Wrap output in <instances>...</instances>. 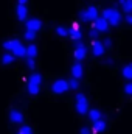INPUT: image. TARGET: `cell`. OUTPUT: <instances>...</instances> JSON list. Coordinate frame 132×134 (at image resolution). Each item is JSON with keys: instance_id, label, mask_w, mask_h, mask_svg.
<instances>
[{"instance_id": "6da1fadb", "label": "cell", "mask_w": 132, "mask_h": 134, "mask_svg": "<svg viewBox=\"0 0 132 134\" xmlns=\"http://www.w3.org/2000/svg\"><path fill=\"white\" fill-rule=\"evenodd\" d=\"M3 48L9 52L14 58H25V45L19 39H9L3 42Z\"/></svg>"}, {"instance_id": "7a4b0ae2", "label": "cell", "mask_w": 132, "mask_h": 134, "mask_svg": "<svg viewBox=\"0 0 132 134\" xmlns=\"http://www.w3.org/2000/svg\"><path fill=\"white\" fill-rule=\"evenodd\" d=\"M103 17L106 19V22L109 24V27H117L121 24V14L117 8H106L103 11Z\"/></svg>"}, {"instance_id": "3957f363", "label": "cell", "mask_w": 132, "mask_h": 134, "mask_svg": "<svg viewBox=\"0 0 132 134\" xmlns=\"http://www.w3.org/2000/svg\"><path fill=\"white\" fill-rule=\"evenodd\" d=\"M40 84H42V75L40 73H33L28 78V84H27L28 94L30 95H37L39 91H40Z\"/></svg>"}, {"instance_id": "277c9868", "label": "cell", "mask_w": 132, "mask_h": 134, "mask_svg": "<svg viewBox=\"0 0 132 134\" xmlns=\"http://www.w3.org/2000/svg\"><path fill=\"white\" fill-rule=\"evenodd\" d=\"M97 17H98V9L95 6H89V8H86L84 11L79 13V19L82 22H93Z\"/></svg>"}, {"instance_id": "5b68a950", "label": "cell", "mask_w": 132, "mask_h": 134, "mask_svg": "<svg viewBox=\"0 0 132 134\" xmlns=\"http://www.w3.org/2000/svg\"><path fill=\"white\" fill-rule=\"evenodd\" d=\"M75 108H76L78 114H82V115L87 114V111H89V101L86 98V95H82V94H78V95H76Z\"/></svg>"}, {"instance_id": "8992f818", "label": "cell", "mask_w": 132, "mask_h": 134, "mask_svg": "<svg viewBox=\"0 0 132 134\" xmlns=\"http://www.w3.org/2000/svg\"><path fill=\"white\" fill-rule=\"evenodd\" d=\"M86 55H87V47H86L81 41H75V53H73L75 59H76L78 63H81V61L86 58Z\"/></svg>"}, {"instance_id": "52a82bcc", "label": "cell", "mask_w": 132, "mask_h": 134, "mask_svg": "<svg viewBox=\"0 0 132 134\" xmlns=\"http://www.w3.org/2000/svg\"><path fill=\"white\" fill-rule=\"evenodd\" d=\"M51 91L55 94H64L68 91V81L67 80H56L53 84H51Z\"/></svg>"}, {"instance_id": "ba28073f", "label": "cell", "mask_w": 132, "mask_h": 134, "mask_svg": "<svg viewBox=\"0 0 132 134\" xmlns=\"http://www.w3.org/2000/svg\"><path fill=\"white\" fill-rule=\"evenodd\" d=\"M93 28L99 31V33H104V31H107L109 30V24L106 22V19L103 17V16H98L95 20H93Z\"/></svg>"}, {"instance_id": "9c48e42d", "label": "cell", "mask_w": 132, "mask_h": 134, "mask_svg": "<svg viewBox=\"0 0 132 134\" xmlns=\"http://www.w3.org/2000/svg\"><path fill=\"white\" fill-rule=\"evenodd\" d=\"M68 36H70L71 41H81V39H82V33H81L78 24H73V25L68 28Z\"/></svg>"}, {"instance_id": "30bf717a", "label": "cell", "mask_w": 132, "mask_h": 134, "mask_svg": "<svg viewBox=\"0 0 132 134\" xmlns=\"http://www.w3.org/2000/svg\"><path fill=\"white\" fill-rule=\"evenodd\" d=\"M106 130H107V123H106L104 119H101L98 122H93V128L90 130V133L92 134H101V133H104Z\"/></svg>"}, {"instance_id": "8fae6325", "label": "cell", "mask_w": 132, "mask_h": 134, "mask_svg": "<svg viewBox=\"0 0 132 134\" xmlns=\"http://www.w3.org/2000/svg\"><path fill=\"white\" fill-rule=\"evenodd\" d=\"M104 52H106V48H104L101 41H97V39L92 41V53H93V56H103Z\"/></svg>"}, {"instance_id": "7c38bea8", "label": "cell", "mask_w": 132, "mask_h": 134, "mask_svg": "<svg viewBox=\"0 0 132 134\" xmlns=\"http://www.w3.org/2000/svg\"><path fill=\"white\" fill-rule=\"evenodd\" d=\"M9 120L14 123V125H20L23 122V114L19 111V109H11L9 112Z\"/></svg>"}, {"instance_id": "4fadbf2b", "label": "cell", "mask_w": 132, "mask_h": 134, "mask_svg": "<svg viewBox=\"0 0 132 134\" xmlns=\"http://www.w3.org/2000/svg\"><path fill=\"white\" fill-rule=\"evenodd\" d=\"M70 72H71V76L75 78V80H79V78H82V75H84V69H82V64L81 63H75L71 69H70Z\"/></svg>"}, {"instance_id": "5bb4252c", "label": "cell", "mask_w": 132, "mask_h": 134, "mask_svg": "<svg viewBox=\"0 0 132 134\" xmlns=\"http://www.w3.org/2000/svg\"><path fill=\"white\" fill-rule=\"evenodd\" d=\"M40 28H42V22H40L39 19H36V17H34V19H28V20H27V30L37 33Z\"/></svg>"}, {"instance_id": "9a60e30c", "label": "cell", "mask_w": 132, "mask_h": 134, "mask_svg": "<svg viewBox=\"0 0 132 134\" xmlns=\"http://www.w3.org/2000/svg\"><path fill=\"white\" fill-rule=\"evenodd\" d=\"M16 13H17V19L20 22L27 20V17H28V8H27V5H17Z\"/></svg>"}, {"instance_id": "2e32d148", "label": "cell", "mask_w": 132, "mask_h": 134, "mask_svg": "<svg viewBox=\"0 0 132 134\" xmlns=\"http://www.w3.org/2000/svg\"><path fill=\"white\" fill-rule=\"evenodd\" d=\"M36 56H37V47L34 44H30L28 47H25V58L34 59Z\"/></svg>"}, {"instance_id": "e0dca14e", "label": "cell", "mask_w": 132, "mask_h": 134, "mask_svg": "<svg viewBox=\"0 0 132 134\" xmlns=\"http://www.w3.org/2000/svg\"><path fill=\"white\" fill-rule=\"evenodd\" d=\"M87 114H89V119H90L92 122H98V120L103 119V112H101L99 109H89Z\"/></svg>"}, {"instance_id": "ac0fdd59", "label": "cell", "mask_w": 132, "mask_h": 134, "mask_svg": "<svg viewBox=\"0 0 132 134\" xmlns=\"http://www.w3.org/2000/svg\"><path fill=\"white\" fill-rule=\"evenodd\" d=\"M118 3L121 5L123 11H124L126 14H131V11H132V0H118Z\"/></svg>"}, {"instance_id": "d6986e66", "label": "cell", "mask_w": 132, "mask_h": 134, "mask_svg": "<svg viewBox=\"0 0 132 134\" xmlns=\"http://www.w3.org/2000/svg\"><path fill=\"white\" fill-rule=\"evenodd\" d=\"M121 75H123L128 81H131V80H132V66H131V64H126V66L123 67Z\"/></svg>"}, {"instance_id": "ffe728a7", "label": "cell", "mask_w": 132, "mask_h": 134, "mask_svg": "<svg viewBox=\"0 0 132 134\" xmlns=\"http://www.w3.org/2000/svg\"><path fill=\"white\" fill-rule=\"evenodd\" d=\"M13 63H14V56H13L11 53H5V55L2 56V64L9 66V64H13Z\"/></svg>"}, {"instance_id": "44dd1931", "label": "cell", "mask_w": 132, "mask_h": 134, "mask_svg": "<svg viewBox=\"0 0 132 134\" xmlns=\"http://www.w3.org/2000/svg\"><path fill=\"white\" fill-rule=\"evenodd\" d=\"M56 34L61 36V37H65V36H68V28L67 27H58L56 28Z\"/></svg>"}, {"instance_id": "7402d4cb", "label": "cell", "mask_w": 132, "mask_h": 134, "mask_svg": "<svg viewBox=\"0 0 132 134\" xmlns=\"http://www.w3.org/2000/svg\"><path fill=\"white\" fill-rule=\"evenodd\" d=\"M17 134H33V130H31V126H28V125H22L20 130L17 131Z\"/></svg>"}, {"instance_id": "603a6c76", "label": "cell", "mask_w": 132, "mask_h": 134, "mask_svg": "<svg viewBox=\"0 0 132 134\" xmlns=\"http://www.w3.org/2000/svg\"><path fill=\"white\" fill-rule=\"evenodd\" d=\"M23 37H25L27 41H30V42H33L34 39H36V33H34V31H30V30H27V31L23 33Z\"/></svg>"}, {"instance_id": "cb8c5ba5", "label": "cell", "mask_w": 132, "mask_h": 134, "mask_svg": "<svg viewBox=\"0 0 132 134\" xmlns=\"http://www.w3.org/2000/svg\"><path fill=\"white\" fill-rule=\"evenodd\" d=\"M78 87H79V80L71 78V80L68 81V89H78Z\"/></svg>"}, {"instance_id": "d4e9b609", "label": "cell", "mask_w": 132, "mask_h": 134, "mask_svg": "<svg viewBox=\"0 0 132 134\" xmlns=\"http://www.w3.org/2000/svg\"><path fill=\"white\" fill-rule=\"evenodd\" d=\"M124 94H126L128 97H131V95H132V83H131V81H128V83H126V86H124Z\"/></svg>"}, {"instance_id": "484cf974", "label": "cell", "mask_w": 132, "mask_h": 134, "mask_svg": "<svg viewBox=\"0 0 132 134\" xmlns=\"http://www.w3.org/2000/svg\"><path fill=\"white\" fill-rule=\"evenodd\" d=\"M25 63H27V67H28L30 70H33L34 67H36V63H34V59H30V58H27V59H25Z\"/></svg>"}, {"instance_id": "4316f807", "label": "cell", "mask_w": 132, "mask_h": 134, "mask_svg": "<svg viewBox=\"0 0 132 134\" xmlns=\"http://www.w3.org/2000/svg\"><path fill=\"white\" fill-rule=\"evenodd\" d=\"M103 45H104V48H112V39H110V37L104 39V41H103Z\"/></svg>"}, {"instance_id": "83f0119b", "label": "cell", "mask_w": 132, "mask_h": 134, "mask_svg": "<svg viewBox=\"0 0 132 134\" xmlns=\"http://www.w3.org/2000/svg\"><path fill=\"white\" fill-rule=\"evenodd\" d=\"M89 36H90V37H92V39L95 41V39H97V37H98V36H99V31H97L95 28H92V30L89 31Z\"/></svg>"}, {"instance_id": "f1b7e54d", "label": "cell", "mask_w": 132, "mask_h": 134, "mask_svg": "<svg viewBox=\"0 0 132 134\" xmlns=\"http://www.w3.org/2000/svg\"><path fill=\"white\" fill-rule=\"evenodd\" d=\"M79 134H92V133H90V128L84 126V128H81V131H79Z\"/></svg>"}, {"instance_id": "f546056e", "label": "cell", "mask_w": 132, "mask_h": 134, "mask_svg": "<svg viewBox=\"0 0 132 134\" xmlns=\"http://www.w3.org/2000/svg\"><path fill=\"white\" fill-rule=\"evenodd\" d=\"M124 20H126V24H128V25H131V24H132V16H131V14H126Z\"/></svg>"}, {"instance_id": "4dcf8cb0", "label": "cell", "mask_w": 132, "mask_h": 134, "mask_svg": "<svg viewBox=\"0 0 132 134\" xmlns=\"http://www.w3.org/2000/svg\"><path fill=\"white\" fill-rule=\"evenodd\" d=\"M104 63H106V64H109V66H112V64H113V59H112V58H107Z\"/></svg>"}, {"instance_id": "1f68e13d", "label": "cell", "mask_w": 132, "mask_h": 134, "mask_svg": "<svg viewBox=\"0 0 132 134\" xmlns=\"http://www.w3.org/2000/svg\"><path fill=\"white\" fill-rule=\"evenodd\" d=\"M17 2H19L17 5H27L28 3V0H17Z\"/></svg>"}]
</instances>
